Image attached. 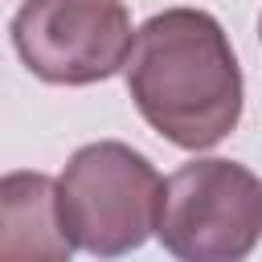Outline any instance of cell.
Wrapping results in <instances>:
<instances>
[{"label": "cell", "instance_id": "6da1fadb", "mask_svg": "<svg viewBox=\"0 0 262 262\" xmlns=\"http://www.w3.org/2000/svg\"><path fill=\"white\" fill-rule=\"evenodd\" d=\"M123 74L143 123L184 151L221 143L242 119V66L221 20L205 8L147 16Z\"/></svg>", "mask_w": 262, "mask_h": 262}, {"label": "cell", "instance_id": "7a4b0ae2", "mask_svg": "<svg viewBox=\"0 0 262 262\" xmlns=\"http://www.w3.org/2000/svg\"><path fill=\"white\" fill-rule=\"evenodd\" d=\"M164 184L168 180L156 164L119 139L78 147L57 180L61 217L74 246L98 258L139 250L160 225Z\"/></svg>", "mask_w": 262, "mask_h": 262}, {"label": "cell", "instance_id": "3957f363", "mask_svg": "<svg viewBox=\"0 0 262 262\" xmlns=\"http://www.w3.org/2000/svg\"><path fill=\"white\" fill-rule=\"evenodd\" d=\"M156 237L188 262H237L262 237V180L237 160H192L164 184Z\"/></svg>", "mask_w": 262, "mask_h": 262}, {"label": "cell", "instance_id": "277c9868", "mask_svg": "<svg viewBox=\"0 0 262 262\" xmlns=\"http://www.w3.org/2000/svg\"><path fill=\"white\" fill-rule=\"evenodd\" d=\"M12 45L41 82L90 86L127 66L135 33L123 0H25L12 16Z\"/></svg>", "mask_w": 262, "mask_h": 262}, {"label": "cell", "instance_id": "5b68a950", "mask_svg": "<svg viewBox=\"0 0 262 262\" xmlns=\"http://www.w3.org/2000/svg\"><path fill=\"white\" fill-rule=\"evenodd\" d=\"M74 237L61 217L57 180L45 172H8L0 180V258L4 262H66Z\"/></svg>", "mask_w": 262, "mask_h": 262}, {"label": "cell", "instance_id": "8992f818", "mask_svg": "<svg viewBox=\"0 0 262 262\" xmlns=\"http://www.w3.org/2000/svg\"><path fill=\"white\" fill-rule=\"evenodd\" d=\"M258 37H262V16H258Z\"/></svg>", "mask_w": 262, "mask_h": 262}]
</instances>
